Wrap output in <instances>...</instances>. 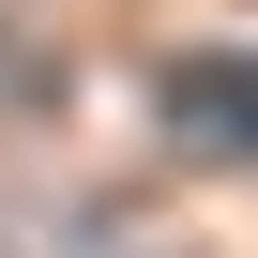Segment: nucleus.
Returning <instances> with one entry per match:
<instances>
[{
  "mask_svg": "<svg viewBox=\"0 0 258 258\" xmlns=\"http://www.w3.org/2000/svg\"><path fill=\"white\" fill-rule=\"evenodd\" d=\"M182 121L198 137H258V76H182Z\"/></svg>",
  "mask_w": 258,
  "mask_h": 258,
  "instance_id": "1",
  "label": "nucleus"
}]
</instances>
